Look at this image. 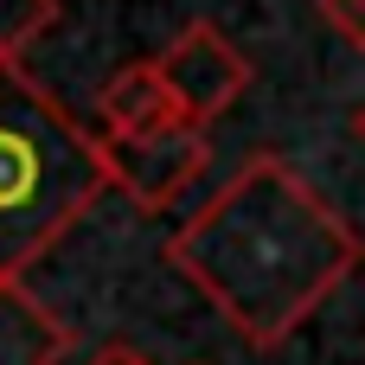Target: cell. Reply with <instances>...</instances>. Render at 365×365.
<instances>
[{
	"label": "cell",
	"instance_id": "6da1fadb",
	"mask_svg": "<svg viewBox=\"0 0 365 365\" xmlns=\"http://www.w3.org/2000/svg\"><path fill=\"white\" fill-rule=\"evenodd\" d=\"M160 257L250 353H276L334 302V289L365 263V244L282 154H250L160 244Z\"/></svg>",
	"mask_w": 365,
	"mask_h": 365
},
{
	"label": "cell",
	"instance_id": "7a4b0ae2",
	"mask_svg": "<svg viewBox=\"0 0 365 365\" xmlns=\"http://www.w3.org/2000/svg\"><path fill=\"white\" fill-rule=\"evenodd\" d=\"M109 192L83 128L26 64H0V282H19Z\"/></svg>",
	"mask_w": 365,
	"mask_h": 365
},
{
	"label": "cell",
	"instance_id": "3957f363",
	"mask_svg": "<svg viewBox=\"0 0 365 365\" xmlns=\"http://www.w3.org/2000/svg\"><path fill=\"white\" fill-rule=\"evenodd\" d=\"M96 154H103V180H109L122 199H135L141 212H167V205L205 173L212 141H205V128H192V122H167V128L128 135V141L96 135Z\"/></svg>",
	"mask_w": 365,
	"mask_h": 365
},
{
	"label": "cell",
	"instance_id": "277c9868",
	"mask_svg": "<svg viewBox=\"0 0 365 365\" xmlns=\"http://www.w3.org/2000/svg\"><path fill=\"white\" fill-rule=\"evenodd\" d=\"M154 71H160V83H167V96H173V115L192 122V128L218 122V115L237 109L244 90H250V58H244L212 19H192V26L154 58Z\"/></svg>",
	"mask_w": 365,
	"mask_h": 365
},
{
	"label": "cell",
	"instance_id": "5b68a950",
	"mask_svg": "<svg viewBox=\"0 0 365 365\" xmlns=\"http://www.w3.org/2000/svg\"><path fill=\"white\" fill-rule=\"evenodd\" d=\"M96 115H103V135H115V141H128V135H154V128L180 122V115H173V96H167V83H160V71H154V58H128V64H115V71L103 77Z\"/></svg>",
	"mask_w": 365,
	"mask_h": 365
},
{
	"label": "cell",
	"instance_id": "8992f818",
	"mask_svg": "<svg viewBox=\"0 0 365 365\" xmlns=\"http://www.w3.org/2000/svg\"><path fill=\"white\" fill-rule=\"evenodd\" d=\"M64 353L71 327L26 282H0V365H64Z\"/></svg>",
	"mask_w": 365,
	"mask_h": 365
},
{
	"label": "cell",
	"instance_id": "52a82bcc",
	"mask_svg": "<svg viewBox=\"0 0 365 365\" xmlns=\"http://www.w3.org/2000/svg\"><path fill=\"white\" fill-rule=\"evenodd\" d=\"M58 0H0V64H26V51L58 26Z\"/></svg>",
	"mask_w": 365,
	"mask_h": 365
},
{
	"label": "cell",
	"instance_id": "ba28073f",
	"mask_svg": "<svg viewBox=\"0 0 365 365\" xmlns=\"http://www.w3.org/2000/svg\"><path fill=\"white\" fill-rule=\"evenodd\" d=\"M314 6H321L327 32H340V45L365 51V0H314Z\"/></svg>",
	"mask_w": 365,
	"mask_h": 365
},
{
	"label": "cell",
	"instance_id": "9c48e42d",
	"mask_svg": "<svg viewBox=\"0 0 365 365\" xmlns=\"http://www.w3.org/2000/svg\"><path fill=\"white\" fill-rule=\"evenodd\" d=\"M353 135L365 141V103H353Z\"/></svg>",
	"mask_w": 365,
	"mask_h": 365
}]
</instances>
